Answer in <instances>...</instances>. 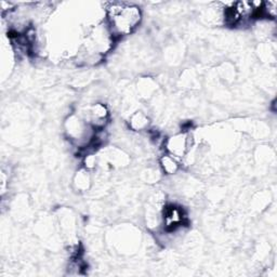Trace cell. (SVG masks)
<instances>
[{
    "label": "cell",
    "mask_w": 277,
    "mask_h": 277,
    "mask_svg": "<svg viewBox=\"0 0 277 277\" xmlns=\"http://www.w3.org/2000/svg\"><path fill=\"white\" fill-rule=\"evenodd\" d=\"M140 8L126 3H116L109 8V22L112 32L116 35H128L141 22Z\"/></svg>",
    "instance_id": "obj_1"
},
{
    "label": "cell",
    "mask_w": 277,
    "mask_h": 277,
    "mask_svg": "<svg viewBox=\"0 0 277 277\" xmlns=\"http://www.w3.org/2000/svg\"><path fill=\"white\" fill-rule=\"evenodd\" d=\"M168 150L177 157L182 156L186 150V138L184 135L173 137L168 141Z\"/></svg>",
    "instance_id": "obj_2"
},
{
    "label": "cell",
    "mask_w": 277,
    "mask_h": 277,
    "mask_svg": "<svg viewBox=\"0 0 277 277\" xmlns=\"http://www.w3.org/2000/svg\"><path fill=\"white\" fill-rule=\"evenodd\" d=\"M164 219L168 227H175L182 222V212L177 207L170 206L165 210Z\"/></svg>",
    "instance_id": "obj_3"
}]
</instances>
